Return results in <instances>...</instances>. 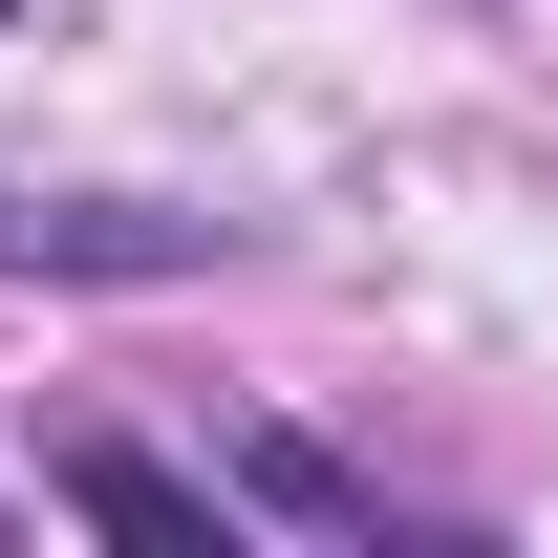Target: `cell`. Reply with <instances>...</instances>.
<instances>
[{"instance_id":"cell-1","label":"cell","mask_w":558,"mask_h":558,"mask_svg":"<svg viewBox=\"0 0 558 558\" xmlns=\"http://www.w3.org/2000/svg\"><path fill=\"white\" fill-rule=\"evenodd\" d=\"M65 515H108V537H172V558H215V494L172 473V451H108V429L65 451Z\"/></svg>"},{"instance_id":"cell-2","label":"cell","mask_w":558,"mask_h":558,"mask_svg":"<svg viewBox=\"0 0 558 558\" xmlns=\"http://www.w3.org/2000/svg\"><path fill=\"white\" fill-rule=\"evenodd\" d=\"M0 258H65V279H194V215H0Z\"/></svg>"},{"instance_id":"cell-3","label":"cell","mask_w":558,"mask_h":558,"mask_svg":"<svg viewBox=\"0 0 558 558\" xmlns=\"http://www.w3.org/2000/svg\"><path fill=\"white\" fill-rule=\"evenodd\" d=\"M236 494H258V515H301V537H387V515H365V473H344V451H301V429H258V451H236Z\"/></svg>"},{"instance_id":"cell-4","label":"cell","mask_w":558,"mask_h":558,"mask_svg":"<svg viewBox=\"0 0 558 558\" xmlns=\"http://www.w3.org/2000/svg\"><path fill=\"white\" fill-rule=\"evenodd\" d=\"M0 22H22V0H0Z\"/></svg>"}]
</instances>
